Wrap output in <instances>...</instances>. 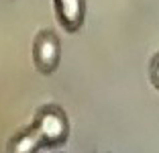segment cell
Here are the masks:
<instances>
[{
	"label": "cell",
	"mask_w": 159,
	"mask_h": 153,
	"mask_svg": "<svg viewBox=\"0 0 159 153\" xmlns=\"http://www.w3.org/2000/svg\"><path fill=\"white\" fill-rule=\"evenodd\" d=\"M33 127L37 129L39 137H41L43 145H57L66 143L67 137H70V123H67L66 112L61 110L55 104H49V106H43L41 110L35 116Z\"/></svg>",
	"instance_id": "1"
},
{
	"label": "cell",
	"mask_w": 159,
	"mask_h": 153,
	"mask_svg": "<svg viewBox=\"0 0 159 153\" xmlns=\"http://www.w3.org/2000/svg\"><path fill=\"white\" fill-rule=\"evenodd\" d=\"M59 57H61L59 39L51 31L39 33L33 45V59L37 70L43 72V74H53L59 65Z\"/></svg>",
	"instance_id": "2"
},
{
	"label": "cell",
	"mask_w": 159,
	"mask_h": 153,
	"mask_svg": "<svg viewBox=\"0 0 159 153\" xmlns=\"http://www.w3.org/2000/svg\"><path fill=\"white\" fill-rule=\"evenodd\" d=\"M57 16L66 31L74 33L84 23V0H55Z\"/></svg>",
	"instance_id": "3"
},
{
	"label": "cell",
	"mask_w": 159,
	"mask_h": 153,
	"mask_svg": "<svg viewBox=\"0 0 159 153\" xmlns=\"http://www.w3.org/2000/svg\"><path fill=\"white\" fill-rule=\"evenodd\" d=\"M41 145H43V141L39 137L37 129L31 127V129H25L20 133H16L8 141L6 153H39Z\"/></svg>",
	"instance_id": "4"
},
{
	"label": "cell",
	"mask_w": 159,
	"mask_h": 153,
	"mask_svg": "<svg viewBox=\"0 0 159 153\" xmlns=\"http://www.w3.org/2000/svg\"><path fill=\"white\" fill-rule=\"evenodd\" d=\"M149 74H151V82H153V86L159 90V53L153 57V61H151Z\"/></svg>",
	"instance_id": "5"
}]
</instances>
